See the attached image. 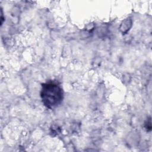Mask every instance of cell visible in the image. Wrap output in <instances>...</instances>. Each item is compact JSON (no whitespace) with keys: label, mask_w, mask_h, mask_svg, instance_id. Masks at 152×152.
I'll list each match as a JSON object with an SVG mask.
<instances>
[{"label":"cell","mask_w":152,"mask_h":152,"mask_svg":"<svg viewBox=\"0 0 152 152\" xmlns=\"http://www.w3.org/2000/svg\"><path fill=\"white\" fill-rule=\"evenodd\" d=\"M40 97L47 108L53 109L61 103L64 97L63 90L56 83H46L42 86Z\"/></svg>","instance_id":"1"}]
</instances>
